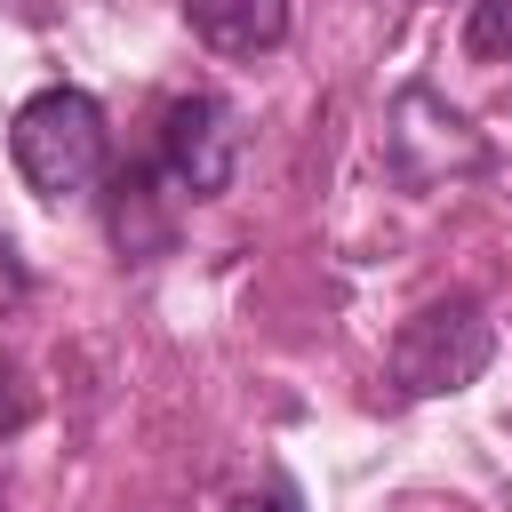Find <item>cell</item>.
I'll return each instance as SVG.
<instances>
[{"label":"cell","mask_w":512,"mask_h":512,"mask_svg":"<svg viewBox=\"0 0 512 512\" xmlns=\"http://www.w3.org/2000/svg\"><path fill=\"white\" fill-rule=\"evenodd\" d=\"M8 160L40 200H80L104 176V112L88 88H40L8 120Z\"/></svg>","instance_id":"obj_1"},{"label":"cell","mask_w":512,"mask_h":512,"mask_svg":"<svg viewBox=\"0 0 512 512\" xmlns=\"http://www.w3.org/2000/svg\"><path fill=\"white\" fill-rule=\"evenodd\" d=\"M488 360H496V328H488V312H480L472 296H440V304H424V312L400 320L384 368H392V392H408V400H440V392L480 384Z\"/></svg>","instance_id":"obj_2"},{"label":"cell","mask_w":512,"mask_h":512,"mask_svg":"<svg viewBox=\"0 0 512 512\" xmlns=\"http://www.w3.org/2000/svg\"><path fill=\"white\" fill-rule=\"evenodd\" d=\"M184 24L216 48V56H272L288 40V0H184Z\"/></svg>","instance_id":"obj_4"},{"label":"cell","mask_w":512,"mask_h":512,"mask_svg":"<svg viewBox=\"0 0 512 512\" xmlns=\"http://www.w3.org/2000/svg\"><path fill=\"white\" fill-rule=\"evenodd\" d=\"M152 192H160V176H152V168L112 184V240H120L128 256H152V248L168 240V216H152V208H144Z\"/></svg>","instance_id":"obj_5"},{"label":"cell","mask_w":512,"mask_h":512,"mask_svg":"<svg viewBox=\"0 0 512 512\" xmlns=\"http://www.w3.org/2000/svg\"><path fill=\"white\" fill-rule=\"evenodd\" d=\"M232 160H240V128L216 96H176L160 112V144H152V176L176 192V200H216L232 184Z\"/></svg>","instance_id":"obj_3"},{"label":"cell","mask_w":512,"mask_h":512,"mask_svg":"<svg viewBox=\"0 0 512 512\" xmlns=\"http://www.w3.org/2000/svg\"><path fill=\"white\" fill-rule=\"evenodd\" d=\"M464 56H480V64L512 56V0H472L464 8Z\"/></svg>","instance_id":"obj_6"},{"label":"cell","mask_w":512,"mask_h":512,"mask_svg":"<svg viewBox=\"0 0 512 512\" xmlns=\"http://www.w3.org/2000/svg\"><path fill=\"white\" fill-rule=\"evenodd\" d=\"M232 512H304V496H296L288 480H264V488H248Z\"/></svg>","instance_id":"obj_7"},{"label":"cell","mask_w":512,"mask_h":512,"mask_svg":"<svg viewBox=\"0 0 512 512\" xmlns=\"http://www.w3.org/2000/svg\"><path fill=\"white\" fill-rule=\"evenodd\" d=\"M8 384H16V376H8V368H0V416H8V424H16V416H24V392H8Z\"/></svg>","instance_id":"obj_8"}]
</instances>
